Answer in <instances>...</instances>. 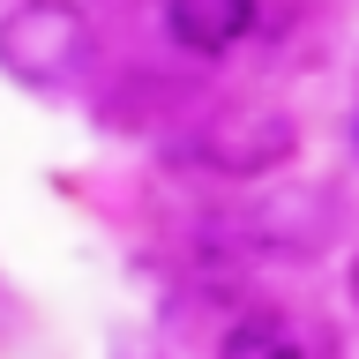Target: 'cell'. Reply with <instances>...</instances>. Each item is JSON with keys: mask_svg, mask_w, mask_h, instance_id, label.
<instances>
[{"mask_svg": "<svg viewBox=\"0 0 359 359\" xmlns=\"http://www.w3.org/2000/svg\"><path fill=\"white\" fill-rule=\"evenodd\" d=\"M90 53V15L83 0H15L8 15H0V67L15 75V83H60L75 75Z\"/></svg>", "mask_w": 359, "mask_h": 359, "instance_id": "cell-1", "label": "cell"}, {"mask_svg": "<svg viewBox=\"0 0 359 359\" xmlns=\"http://www.w3.org/2000/svg\"><path fill=\"white\" fill-rule=\"evenodd\" d=\"M195 157L224 180H269L299 157V120L285 105H232L195 135Z\"/></svg>", "mask_w": 359, "mask_h": 359, "instance_id": "cell-2", "label": "cell"}, {"mask_svg": "<svg viewBox=\"0 0 359 359\" xmlns=\"http://www.w3.org/2000/svg\"><path fill=\"white\" fill-rule=\"evenodd\" d=\"M262 22V0H165V38L195 60H224L240 53Z\"/></svg>", "mask_w": 359, "mask_h": 359, "instance_id": "cell-3", "label": "cell"}, {"mask_svg": "<svg viewBox=\"0 0 359 359\" xmlns=\"http://www.w3.org/2000/svg\"><path fill=\"white\" fill-rule=\"evenodd\" d=\"M217 359H322V330H307L285 307H255L224 330Z\"/></svg>", "mask_w": 359, "mask_h": 359, "instance_id": "cell-4", "label": "cell"}, {"mask_svg": "<svg viewBox=\"0 0 359 359\" xmlns=\"http://www.w3.org/2000/svg\"><path fill=\"white\" fill-rule=\"evenodd\" d=\"M352 299H359V255H352Z\"/></svg>", "mask_w": 359, "mask_h": 359, "instance_id": "cell-5", "label": "cell"}, {"mask_svg": "<svg viewBox=\"0 0 359 359\" xmlns=\"http://www.w3.org/2000/svg\"><path fill=\"white\" fill-rule=\"evenodd\" d=\"M352 150H359V112H352Z\"/></svg>", "mask_w": 359, "mask_h": 359, "instance_id": "cell-6", "label": "cell"}]
</instances>
